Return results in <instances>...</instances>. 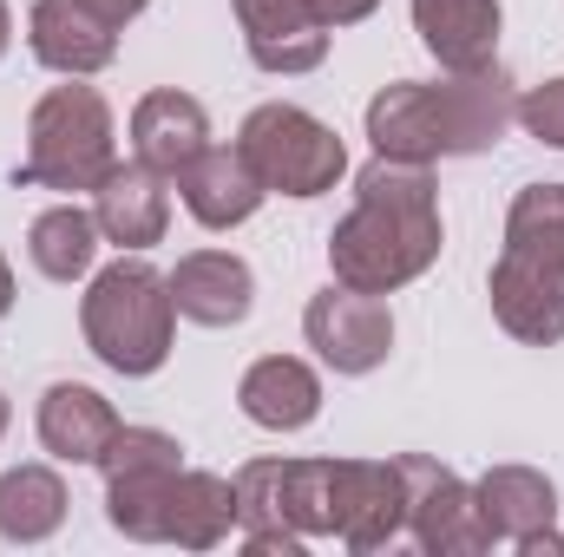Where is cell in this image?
Listing matches in <instances>:
<instances>
[{
	"label": "cell",
	"mask_w": 564,
	"mask_h": 557,
	"mask_svg": "<svg viewBox=\"0 0 564 557\" xmlns=\"http://www.w3.org/2000/svg\"><path fill=\"white\" fill-rule=\"evenodd\" d=\"M177 197H184V210L204 223V230H237V223H250L257 210H263V177L250 171V157L230 144H210L204 157H191L184 171H177Z\"/></svg>",
	"instance_id": "cell-15"
},
{
	"label": "cell",
	"mask_w": 564,
	"mask_h": 557,
	"mask_svg": "<svg viewBox=\"0 0 564 557\" xmlns=\"http://www.w3.org/2000/svg\"><path fill=\"white\" fill-rule=\"evenodd\" d=\"M7 308H13V270H7V256H0V321H7Z\"/></svg>",
	"instance_id": "cell-28"
},
{
	"label": "cell",
	"mask_w": 564,
	"mask_h": 557,
	"mask_svg": "<svg viewBox=\"0 0 564 557\" xmlns=\"http://www.w3.org/2000/svg\"><path fill=\"white\" fill-rule=\"evenodd\" d=\"M126 419L112 414V401L86 381H53L40 394V446L66 466H99V452L112 446Z\"/></svg>",
	"instance_id": "cell-19"
},
{
	"label": "cell",
	"mask_w": 564,
	"mask_h": 557,
	"mask_svg": "<svg viewBox=\"0 0 564 557\" xmlns=\"http://www.w3.org/2000/svg\"><path fill=\"white\" fill-rule=\"evenodd\" d=\"M308 7H315V13H322V26L335 33V26H355V20H368L381 0H308Z\"/></svg>",
	"instance_id": "cell-26"
},
{
	"label": "cell",
	"mask_w": 564,
	"mask_h": 557,
	"mask_svg": "<svg viewBox=\"0 0 564 557\" xmlns=\"http://www.w3.org/2000/svg\"><path fill=\"white\" fill-rule=\"evenodd\" d=\"M0 433H7V394H0Z\"/></svg>",
	"instance_id": "cell-30"
},
{
	"label": "cell",
	"mask_w": 564,
	"mask_h": 557,
	"mask_svg": "<svg viewBox=\"0 0 564 557\" xmlns=\"http://www.w3.org/2000/svg\"><path fill=\"white\" fill-rule=\"evenodd\" d=\"M7 46H13V13H7V0H0V59H7Z\"/></svg>",
	"instance_id": "cell-29"
},
{
	"label": "cell",
	"mask_w": 564,
	"mask_h": 557,
	"mask_svg": "<svg viewBox=\"0 0 564 557\" xmlns=\"http://www.w3.org/2000/svg\"><path fill=\"white\" fill-rule=\"evenodd\" d=\"M26 256H33V270H40L46 282L93 276V263H99V217L79 210V204H53V210H40L33 230H26Z\"/></svg>",
	"instance_id": "cell-22"
},
{
	"label": "cell",
	"mask_w": 564,
	"mask_h": 557,
	"mask_svg": "<svg viewBox=\"0 0 564 557\" xmlns=\"http://www.w3.org/2000/svg\"><path fill=\"white\" fill-rule=\"evenodd\" d=\"M66 525V485L53 466H13L0 479V538L7 545H40Z\"/></svg>",
	"instance_id": "cell-23"
},
{
	"label": "cell",
	"mask_w": 564,
	"mask_h": 557,
	"mask_svg": "<svg viewBox=\"0 0 564 557\" xmlns=\"http://www.w3.org/2000/svg\"><path fill=\"white\" fill-rule=\"evenodd\" d=\"M519 125L539 144H558L564 151V79H545V86H532L519 99Z\"/></svg>",
	"instance_id": "cell-25"
},
{
	"label": "cell",
	"mask_w": 564,
	"mask_h": 557,
	"mask_svg": "<svg viewBox=\"0 0 564 557\" xmlns=\"http://www.w3.org/2000/svg\"><path fill=\"white\" fill-rule=\"evenodd\" d=\"M184 459V446L171 439V433H158V426H119L112 433V446L99 452V472L112 479V472H144V466H177Z\"/></svg>",
	"instance_id": "cell-24"
},
{
	"label": "cell",
	"mask_w": 564,
	"mask_h": 557,
	"mask_svg": "<svg viewBox=\"0 0 564 557\" xmlns=\"http://www.w3.org/2000/svg\"><path fill=\"white\" fill-rule=\"evenodd\" d=\"M132 151H139L151 171L177 177L191 157H204V151H210V112H204L191 92H177V86L144 92L139 112H132Z\"/></svg>",
	"instance_id": "cell-20"
},
{
	"label": "cell",
	"mask_w": 564,
	"mask_h": 557,
	"mask_svg": "<svg viewBox=\"0 0 564 557\" xmlns=\"http://www.w3.org/2000/svg\"><path fill=\"white\" fill-rule=\"evenodd\" d=\"M401 479H408V538L433 557H473L492 551V532L479 518V499L459 472H446L440 459L426 452H401L394 459Z\"/></svg>",
	"instance_id": "cell-10"
},
{
	"label": "cell",
	"mask_w": 564,
	"mask_h": 557,
	"mask_svg": "<svg viewBox=\"0 0 564 557\" xmlns=\"http://www.w3.org/2000/svg\"><path fill=\"white\" fill-rule=\"evenodd\" d=\"M237 151L250 157V171L263 177V190L276 197H322L348 177V144L335 139V125H322L302 106H257L237 132Z\"/></svg>",
	"instance_id": "cell-8"
},
{
	"label": "cell",
	"mask_w": 564,
	"mask_h": 557,
	"mask_svg": "<svg viewBox=\"0 0 564 557\" xmlns=\"http://www.w3.org/2000/svg\"><path fill=\"white\" fill-rule=\"evenodd\" d=\"M328 538L348 551L408 538V479L394 459H328Z\"/></svg>",
	"instance_id": "cell-9"
},
{
	"label": "cell",
	"mask_w": 564,
	"mask_h": 557,
	"mask_svg": "<svg viewBox=\"0 0 564 557\" xmlns=\"http://www.w3.org/2000/svg\"><path fill=\"white\" fill-rule=\"evenodd\" d=\"M99 7H106V13H112L119 26H126V20H139V13L151 7V0H99Z\"/></svg>",
	"instance_id": "cell-27"
},
{
	"label": "cell",
	"mask_w": 564,
	"mask_h": 557,
	"mask_svg": "<svg viewBox=\"0 0 564 557\" xmlns=\"http://www.w3.org/2000/svg\"><path fill=\"white\" fill-rule=\"evenodd\" d=\"M473 499H479V518H486L492 545H512V551L558 525V485L539 466H492L473 485Z\"/></svg>",
	"instance_id": "cell-18"
},
{
	"label": "cell",
	"mask_w": 564,
	"mask_h": 557,
	"mask_svg": "<svg viewBox=\"0 0 564 557\" xmlns=\"http://www.w3.org/2000/svg\"><path fill=\"white\" fill-rule=\"evenodd\" d=\"M230 485L250 551L295 557L308 538H328V459H250Z\"/></svg>",
	"instance_id": "cell-7"
},
{
	"label": "cell",
	"mask_w": 564,
	"mask_h": 557,
	"mask_svg": "<svg viewBox=\"0 0 564 557\" xmlns=\"http://www.w3.org/2000/svg\"><path fill=\"white\" fill-rule=\"evenodd\" d=\"M26 46L46 73L86 79V73H106L119 59V20L99 0H33Z\"/></svg>",
	"instance_id": "cell-12"
},
{
	"label": "cell",
	"mask_w": 564,
	"mask_h": 557,
	"mask_svg": "<svg viewBox=\"0 0 564 557\" xmlns=\"http://www.w3.org/2000/svg\"><path fill=\"white\" fill-rule=\"evenodd\" d=\"M93 217H99V237L119 243V250H151L164 243V223H171V197H164V171H151L144 157L132 164H112L93 190Z\"/></svg>",
	"instance_id": "cell-16"
},
{
	"label": "cell",
	"mask_w": 564,
	"mask_h": 557,
	"mask_svg": "<svg viewBox=\"0 0 564 557\" xmlns=\"http://www.w3.org/2000/svg\"><path fill=\"white\" fill-rule=\"evenodd\" d=\"M302 335H308V348L335 374H375L394 354V315H388V302L368 295V288H348V282H328L322 295H308Z\"/></svg>",
	"instance_id": "cell-11"
},
{
	"label": "cell",
	"mask_w": 564,
	"mask_h": 557,
	"mask_svg": "<svg viewBox=\"0 0 564 557\" xmlns=\"http://www.w3.org/2000/svg\"><path fill=\"white\" fill-rule=\"evenodd\" d=\"M106 518L112 532L139 545H177V551H217L237 532V485L217 472L177 466H144L106 479Z\"/></svg>",
	"instance_id": "cell-4"
},
{
	"label": "cell",
	"mask_w": 564,
	"mask_h": 557,
	"mask_svg": "<svg viewBox=\"0 0 564 557\" xmlns=\"http://www.w3.org/2000/svg\"><path fill=\"white\" fill-rule=\"evenodd\" d=\"M237 407L257 419L263 433H302L322 414V374L302 354H263L243 381H237Z\"/></svg>",
	"instance_id": "cell-21"
},
{
	"label": "cell",
	"mask_w": 564,
	"mask_h": 557,
	"mask_svg": "<svg viewBox=\"0 0 564 557\" xmlns=\"http://www.w3.org/2000/svg\"><path fill=\"white\" fill-rule=\"evenodd\" d=\"M171 302H177V315L197 321V328H237V321H250V308H257V276H250V263L230 256V250H191V256H177V270H171Z\"/></svg>",
	"instance_id": "cell-14"
},
{
	"label": "cell",
	"mask_w": 564,
	"mask_h": 557,
	"mask_svg": "<svg viewBox=\"0 0 564 557\" xmlns=\"http://www.w3.org/2000/svg\"><path fill=\"white\" fill-rule=\"evenodd\" d=\"M440 197L433 164H394L375 157L355 177V210L328 230V270L348 288L394 295L440 263Z\"/></svg>",
	"instance_id": "cell-1"
},
{
	"label": "cell",
	"mask_w": 564,
	"mask_h": 557,
	"mask_svg": "<svg viewBox=\"0 0 564 557\" xmlns=\"http://www.w3.org/2000/svg\"><path fill=\"white\" fill-rule=\"evenodd\" d=\"M499 0H414V33L446 73L499 66Z\"/></svg>",
	"instance_id": "cell-17"
},
{
	"label": "cell",
	"mask_w": 564,
	"mask_h": 557,
	"mask_svg": "<svg viewBox=\"0 0 564 557\" xmlns=\"http://www.w3.org/2000/svg\"><path fill=\"white\" fill-rule=\"evenodd\" d=\"M79 328H86V348L126 374V381H144L171 361V335H177V302H171V276H158L139 250L106 263L86 302H79Z\"/></svg>",
	"instance_id": "cell-5"
},
{
	"label": "cell",
	"mask_w": 564,
	"mask_h": 557,
	"mask_svg": "<svg viewBox=\"0 0 564 557\" xmlns=\"http://www.w3.org/2000/svg\"><path fill=\"white\" fill-rule=\"evenodd\" d=\"M112 106L99 99V86H53L33 119H26V164L13 171V184H40V190H99V177L112 171Z\"/></svg>",
	"instance_id": "cell-6"
},
{
	"label": "cell",
	"mask_w": 564,
	"mask_h": 557,
	"mask_svg": "<svg viewBox=\"0 0 564 557\" xmlns=\"http://www.w3.org/2000/svg\"><path fill=\"white\" fill-rule=\"evenodd\" d=\"M243 46L263 73H315L328 59V26L308 0H237Z\"/></svg>",
	"instance_id": "cell-13"
},
{
	"label": "cell",
	"mask_w": 564,
	"mask_h": 557,
	"mask_svg": "<svg viewBox=\"0 0 564 557\" xmlns=\"http://www.w3.org/2000/svg\"><path fill=\"white\" fill-rule=\"evenodd\" d=\"M512 119H519V92L499 66L453 73L440 86L394 79L368 99V144L375 157H394V164H440V157L492 151Z\"/></svg>",
	"instance_id": "cell-2"
},
{
	"label": "cell",
	"mask_w": 564,
	"mask_h": 557,
	"mask_svg": "<svg viewBox=\"0 0 564 557\" xmlns=\"http://www.w3.org/2000/svg\"><path fill=\"white\" fill-rule=\"evenodd\" d=\"M492 315L525 348L564 341V184H525L506 210V250L492 263Z\"/></svg>",
	"instance_id": "cell-3"
}]
</instances>
